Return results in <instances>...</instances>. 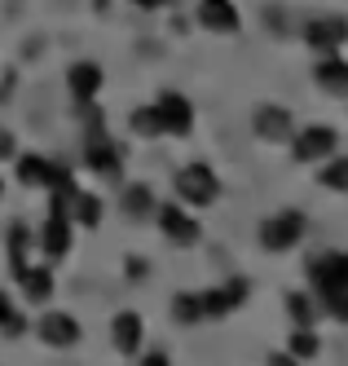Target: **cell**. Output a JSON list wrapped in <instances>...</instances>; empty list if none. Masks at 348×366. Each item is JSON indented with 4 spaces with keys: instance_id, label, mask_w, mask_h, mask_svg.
Instances as JSON below:
<instances>
[{
    "instance_id": "cell-13",
    "label": "cell",
    "mask_w": 348,
    "mask_h": 366,
    "mask_svg": "<svg viewBox=\"0 0 348 366\" xmlns=\"http://www.w3.org/2000/svg\"><path fill=\"white\" fill-rule=\"evenodd\" d=\"M111 340H115L119 353H137L141 340H146V322L132 309H124V313H115V322H111Z\"/></svg>"
},
{
    "instance_id": "cell-14",
    "label": "cell",
    "mask_w": 348,
    "mask_h": 366,
    "mask_svg": "<svg viewBox=\"0 0 348 366\" xmlns=\"http://www.w3.org/2000/svg\"><path fill=\"white\" fill-rule=\"evenodd\" d=\"M199 22L207 31H238V9L234 0H199Z\"/></svg>"
},
{
    "instance_id": "cell-22",
    "label": "cell",
    "mask_w": 348,
    "mask_h": 366,
    "mask_svg": "<svg viewBox=\"0 0 348 366\" xmlns=\"http://www.w3.org/2000/svg\"><path fill=\"white\" fill-rule=\"evenodd\" d=\"M287 309H291V318H296V327H313V318H317V309H313V300L304 292L287 296Z\"/></svg>"
},
{
    "instance_id": "cell-26",
    "label": "cell",
    "mask_w": 348,
    "mask_h": 366,
    "mask_svg": "<svg viewBox=\"0 0 348 366\" xmlns=\"http://www.w3.org/2000/svg\"><path fill=\"white\" fill-rule=\"evenodd\" d=\"M141 366H172V357H168V353H146Z\"/></svg>"
},
{
    "instance_id": "cell-6",
    "label": "cell",
    "mask_w": 348,
    "mask_h": 366,
    "mask_svg": "<svg viewBox=\"0 0 348 366\" xmlns=\"http://www.w3.org/2000/svg\"><path fill=\"white\" fill-rule=\"evenodd\" d=\"M154 115H159V128L172 133V137H185L194 128V107L181 93H164V97L154 102Z\"/></svg>"
},
{
    "instance_id": "cell-1",
    "label": "cell",
    "mask_w": 348,
    "mask_h": 366,
    "mask_svg": "<svg viewBox=\"0 0 348 366\" xmlns=\"http://www.w3.org/2000/svg\"><path fill=\"white\" fill-rule=\"evenodd\" d=\"M252 296V287L247 278H225L221 287H207V292H181L172 313L181 322H203V318H225V313L234 309H243Z\"/></svg>"
},
{
    "instance_id": "cell-29",
    "label": "cell",
    "mask_w": 348,
    "mask_h": 366,
    "mask_svg": "<svg viewBox=\"0 0 348 366\" xmlns=\"http://www.w3.org/2000/svg\"><path fill=\"white\" fill-rule=\"evenodd\" d=\"M132 5H137V9H164L168 0H132Z\"/></svg>"
},
{
    "instance_id": "cell-20",
    "label": "cell",
    "mask_w": 348,
    "mask_h": 366,
    "mask_svg": "<svg viewBox=\"0 0 348 366\" xmlns=\"http://www.w3.org/2000/svg\"><path fill=\"white\" fill-rule=\"evenodd\" d=\"M322 305H327V313L331 318H339V322H348V287H322Z\"/></svg>"
},
{
    "instance_id": "cell-18",
    "label": "cell",
    "mask_w": 348,
    "mask_h": 366,
    "mask_svg": "<svg viewBox=\"0 0 348 366\" xmlns=\"http://www.w3.org/2000/svg\"><path fill=\"white\" fill-rule=\"evenodd\" d=\"M18 282H22V292H26V300H31V305H44L53 296V274L44 265H26V274Z\"/></svg>"
},
{
    "instance_id": "cell-25",
    "label": "cell",
    "mask_w": 348,
    "mask_h": 366,
    "mask_svg": "<svg viewBox=\"0 0 348 366\" xmlns=\"http://www.w3.org/2000/svg\"><path fill=\"white\" fill-rule=\"evenodd\" d=\"M322 186L327 190H348V159H331L322 168Z\"/></svg>"
},
{
    "instance_id": "cell-7",
    "label": "cell",
    "mask_w": 348,
    "mask_h": 366,
    "mask_svg": "<svg viewBox=\"0 0 348 366\" xmlns=\"http://www.w3.org/2000/svg\"><path fill=\"white\" fill-rule=\"evenodd\" d=\"M154 212H159V225H164V234H168L172 243H181V247H190V243L199 239V221H194L190 212H185L181 203H159Z\"/></svg>"
},
{
    "instance_id": "cell-2",
    "label": "cell",
    "mask_w": 348,
    "mask_h": 366,
    "mask_svg": "<svg viewBox=\"0 0 348 366\" xmlns=\"http://www.w3.org/2000/svg\"><path fill=\"white\" fill-rule=\"evenodd\" d=\"M177 199L190 203V207H212L221 199V177L207 164H185L177 172Z\"/></svg>"
},
{
    "instance_id": "cell-23",
    "label": "cell",
    "mask_w": 348,
    "mask_h": 366,
    "mask_svg": "<svg viewBox=\"0 0 348 366\" xmlns=\"http://www.w3.org/2000/svg\"><path fill=\"white\" fill-rule=\"evenodd\" d=\"M71 207H75V221H79V225H97V221H101V203H97L93 194H75Z\"/></svg>"
},
{
    "instance_id": "cell-5",
    "label": "cell",
    "mask_w": 348,
    "mask_h": 366,
    "mask_svg": "<svg viewBox=\"0 0 348 366\" xmlns=\"http://www.w3.org/2000/svg\"><path fill=\"white\" fill-rule=\"evenodd\" d=\"M84 164L93 168V172H101V177H119V150H115V142L106 137V128H101V115L89 124V142H84Z\"/></svg>"
},
{
    "instance_id": "cell-3",
    "label": "cell",
    "mask_w": 348,
    "mask_h": 366,
    "mask_svg": "<svg viewBox=\"0 0 348 366\" xmlns=\"http://www.w3.org/2000/svg\"><path fill=\"white\" fill-rule=\"evenodd\" d=\"M304 234H309L304 212H278L269 221H260V247L264 252H291Z\"/></svg>"
},
{
    "instance_id": "cell-11",
    "label": "cell",
    "mask_w": 348,
    "mask_h": 366,
    "mask_svg": "<svg viewBox=\"0 0 348 366\" xmlns=\"http://www.w3.org/2000/svg\"><path fill=\"white\" fill-rule=\"evenodd\" d=\"M101 66L97 62H75L71 71H66V89H71V97L79 102V107H89V102L101 93Z\"/></svg>"
},
{
    "instance_id": "cell-4",
    "label": "cell",
    "mask_w": 348,
    "mask_h": 366,
    "mask_svg": "<svg viewBox=\"0 0 348 366\" xmlns=\"http://www.w3.org/2000/svg\"><path fill=\"white\" fill-rule=\"evenodd\" d=\"M335 128L327 124H313V128H300V133H291V154H296V164H322L335 154Z\"/></svg>"
},
{
    "instance_id": "cell-12",
    "label": "cell",
    "mask_w": 348,
    "mask_h": 366,
    "mask_svg": "<svg viewBox=\"0 0 348 366\" xmlns=\"http://www.w3.org/2000/svg\"><path fill=\"white\" fill-rule=\"evenodd\" d=\"M309 278H313L317 292H322V287H348V252H327V256H317L313 265H309Z\"/></svg>"
},
{
    "instance_id": "cell-21",
    "label": "cell",
    "mask_w": 348,
    "mask_h": 366,
    "mask_svg": "<svg viewBox=\"0 0 348 366\" xmlns=\"http://www.w3.org/2000/svg\"><path fill=\"white\" fill-rule=\"evenodd\" d=\"M128 128H132V133H141V137H159V133H164V128H159V115H154V107L132 111V115H128Z\"/></svg>"
},
{
    "instance_id": "cell-24",
    "label": "cell",
    "mask_w": 348,
    "mask_h": 366,
    "mask_svg": "<svg viewBox=\"0 0 348 366\" xmlns=\"http://www.w3.org/2000/svg\"><path fill=\"white\" fill-rule=\"evenodd\" d=\"M291 357H317V335H313V327H296V335H291Z\"/></svg>"
},
{
    "instance_id": "cell-15",
    "label": "cell",
    "mask_w": 348,
    "mask_h": 366,
    "mask_svg": "<svg viewBox=\"0 0 348 366\" xmlns=\"http://www.w3.org/2000/svg\"><path fill=\"white\" fill-rule=\"evenodd\" d=\"M44 256L49 260H58V256H66L71 252V217L66 212H49V221H44Z\"/></svg>"
},
{
    "instance_id": "cell-10",
    "label": "cell",
    "mask_w": 348,
    "mask_h": 366,
    "mask_svg": "<svg viewBox=\"0 0 348 366\" xmlns=\"http://www.w3.org/2000/svg\"><path fill=\"white\" fill-rule=\"evenodd\" d=\"M40 340H44L49 349H71V345H79V322L71 318V313L53 309V313L40 318Z\"/></svg>"
},
{
    "instance_id": "cell-28",
    "label": "cell",
    "mask_w": 348,
    "mask_h": 366,
    "mask_svg": "<svg viewBox=\"0 0 348 366\" xmlns=\"http://www.w3.org/2000/svg\"><path fill=\"white\" fill-rule=\"evenodd\" d=\"M9 313H14V305H9V296H5V292H0V327L9 322Z\"/></svg>"
},
{
    "instance_id": "cell-8",
    "label": "cell",
    "mask_w": 348,
    "mask_h": 366,
    "mask_svg": "<svg viewBox=\"0 0 348 366\" xmlns=\"http://www.w3.org/2000/svg\"><path fill=\"white\" fill-rule=\"evenodd\" d=\"M304 40L317 49V54H335V49L348 40V22H344V18H335V14L313 18L309 27H304Z\"/></svg>"
},
{
    "instance_id": "cell-30",
    "label": "cell",
    "mask_w": 348,
    "mask_h": 366,
    "mask_svg": "<svg viewBox=\"0 0 348 366\" xmlns=\"http://www.w3.org/2000/svg\"><path fill=\"white\" fill-rule=\"evenodd\" d=\"M0 194H5V181H0Z\"/></svg>"
},
{
    "instance_id": "cell-19",
    "label": "cell",
    "mask_w": 348,
    "mask_h": 366,
    "mask_svg": "<svg viewBox=\"0 0 348 366\" xmlns=\"http://www.w3.org/2000/svg\"><path fill=\"white\" fill-rule=\"evenodd\" d=\"M124 212H128V217H146V212H154L150 186H128V190H124Z\"/></svg>"
},
{
    "instance_id": "cell-27",
    "label": "cell",
    "mask_w": 348,
    "mask_h": 366,
    "mask_svg": "<svg viewBox=\"0 0 348 366\" xmlns=\"http://www.w3.org/2000/svg\"><path fill=\"white\" fill-rule=\"evenodd\" d=\"M269 366H300V357H291V353H278V357H274V353H269Z\"/></svg>"
},
{
    "instance_id": "cell-9",
    "label": "cell",
    "mask_w": 348,
    "mask_h": 366,
    "mask_svg": "<svg viewBox=\"0 0 348 366\" xmlns=\"http://www.w3.org/2000/svg\"><path fill=\"white\" fill-rule=\"evenodd\" d=\"M252 128L260 142H291V133H296V124H291V111L287 107H260L252 115Z\"/></svg>"
},
{
    "instance_id": "cell-16",
    "label": "cell",
    "mask_w": 348,
    "mask_h": 366,
    "mask_svg": "<svg viewBox=\"0 0 348 366\" xmlns=\"http://www.w3.org/2000/svg\"><path fill=\"white\" fill-rule=\"evenodd\" d=\"M313 80L322 84L327 93H335V97H348V62L335 58V54H322V62H317V71H313Z\"/></svg>"
},
{
    "instance_id": "cell-17",
    "label": "cell",
    "mask_w": 348,
    "mask_h": 366,
    "mask_svg": "<svg viewBox=\"0 0 348 366\" xmlns=\"http://www.w3.org/2000/svg\"><path fill=\"white\" fill-rule=\"evenodd\" d=\"M14 172H18V181H22V186H49V181H53V172H58V164H49L44 154H22Z\"/></svg>"
}]
</instances>
